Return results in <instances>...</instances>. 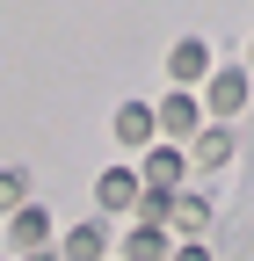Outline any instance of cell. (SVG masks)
Segmentation results:
<instances>
[{
  "instance_id": "obj_1",
  "label": "cell",
  "mask_w": 254,
  "mask_h": 261,
  "mask_svg": "<svg viewBox=\"0 0 254 261\" xmlns=\"http://www.w3.org/2000/svg\"><path fill=\"white\" fill-rule=\"evenodd\" d=\"M204 94V109H211V123H233L240 109H247V94H254V73H247V65H218V73L196 87Z\"/></svg>"
},
{
  "instance_id": "obj_2",
  "label": "cell",
  "mask_w": 254,
  "mask_h": 261,
  "mask_svg": "<svg viewBox=\"0 0 254 261\" xmlns=\"http://www.w3.org/2000/svg\"><path fill=\"white\" fill-rule=\"evenodd\" d=\"M138 196H145L138 167H102V174H94V218H131Z\"/></svg>"
},
{
  "instance_id": "obj_3",
  "label": "cell",
  "mask_w": 254,
  "mask_h": 261,
  "mask_svg": "<svg viewBox=\"0 0 254 261\" xmlns=\"http://www.w3.org/2000/svg\"><path fill=\"white\" fill-rule=\"evenodd\" d=\"M204 123H211V109H204L196 87H167V94H160V138H182V145H189Z\"/></svg>"
},
{
  "instance_id": "obj_4",
  "label": "cell",
  "mask_w": 254,
  "mask_h": 261,
  "mask_svg": "<svg viewBox=\"0 0 254 261\" xmlns=\"http://www.w3.org/2000/svg\"><path fill=\"white\" fill-rule=\"evenodd\" d=\"M160 65H167V80H174V87H204V80L218 73V58H211V44H204V37H174Z\"/></svg>"
},
{
  "instance_id": "obj_5",
  "label": "cell",
  "mask_w": 254,
  "mask_h": 261,
  "mask_svg": "<svg viewBox=\"0 0 254 261\" xmlns=\"http://www.w3.org/2000/svg\"><path fill=\"white\" fill-rule=\"evenodd\" d=\"M109 138H116V145H131V152L160 145V109H153V102H116V116H109Z\"/></svg>"
},
{
  "instance_id": "obj_6",
  "label": "cell",
  "mask_w": 254,
  "mask_h": 261,
  "mask_svg": "<svg viewBox=\"0 0 254 261\" xmlns=\"http://www.w3.org/2000/svg\"><path fill=\"white\" fill-rule=\"evenodd\" d=\"M182 174H189V145H174V138L145 145V160H138V181L145 189H182Z\"/></svg>"
},
{
  "instance_id": "obj_7",
  "label": "cell",
  "mask_w": 254,
  "mask_h": 261,
  "mask_svg": "<svg viewBox=\"0 0 254 261\" xmlns=\"http://www.w3.org/2000/svg\"><path fill=\"white\" fill-rule=\"evenodd\" d=\"M233 145H240V138H233L225 123H204L196 138H189V167H196V174H225V167H233Z\"/></svg>"
},
{
  "instance_id": "obj_8",
  "label": "cell",
  "mask_w": 254,
  "mask_h": 261,
  "mask_svg": "<svg viewBox=\"0 0 254 261\" xmlns=\"http://www.w3.org/2000/svg\"><path fill=\"white\" fill-rule=\"evenodd\" d=\"M51 240H58V232H51V211L29 196V203L8 218V247H15V254H37V247H51Z\"/></svg>"
},
{
  "instance_id": "obj_9",
  "label": "cell",
  "mask_w": 254,
  "mask_h": 261,
  "mask_svg": "<svg viewBox=\"0 0 254 261\" xmlns=\"http://www.w3.org/2000/svg\"><path fill=\"white\" fill-rule=\"evenodd\" d=\"M58 254L66 261H109L116 240L102 232V218H87V225H66V232H58Z\"/></svg>"
},
{
  "instance_id": "obj_10",
  "label": "cell",
  "mask_w": 254,
  "mask_h": 261,
  "mask_svg": "<svg viewBox=\"0 0 254 261\" xmlns=\"http://www.w3.org/2000/svg\"><path fill=\"white\" fill-rule=\"evenodd\" d=\"M211 211H218L211 189H182V196H174V232H182V240H204V232H211Z\"/></svg>"
},
{
  "instance_id": "obj_11",
  "label": "cell",
  "mask_w": 254,
  "mask_h": 261,
  "mask_svg": "<svg viewBox=\"0 0 254 261\" xmlns=\"http://www.w3.org/2000/svg\"><path fill=\"white\" fill-rule=\"evenodd\" d=\"M123 261H174V240H167V225H131V232L116 240Z\"/></svg>"
},
{
  "instance_id": "obj_12",
  "label": "cell",
  "mask_w": 254,
  "mask_h": 261,
  "mask_svg": "<svg viewBox=\"0 0 254 261\" xmlns=\"http://www.w3.org/2000/svg\"><path fill=\"white\" fill-rule=\"evenodd\" d=\"M174 196L182 189H145L138 211H131V225H167V232H174Z\"/></svg>"
},
{
  "instance_id": "obj_13",
  "label": "cell",
  "mask_w": 254,
  "mask_h": 261,
  "mask_svg": "<svg viewBox=\"0 0 254 261\" xmlns=\"http://www.w3.org/2000/svg\"><path fill=\"white\" fill-rule=\"evenodd\" d=\"M22 203H29V174L22 167H0V218H15Z\"/></svg>"
},
{
  "instance_id": "obj_14",
  "label": "cell",
  "mask_w": 254,
  "mask_h": 261,
  "mask_svg": "<svg viewBox=\"0 0 254 261\" xmlns=\"http://www.w3.org/2000/svg\"><path fill=\"white\" fill-rule=\"evenodd\" d=\"M174 261H211V247H196V240H189V247H174Z\"/></svg>"
},
{
  "instance_id": "obj_15",
  "label": "cell",
  "mask_w": 254,
  "mask_h": 261,
  "mask_svg": "<svg viewBox=\"0 0 254 261\" xmlns=\"http://www.w3.org/2000/svg\"><path fill=\"white\" fill-rule=\"evenodd\" d=\"M22 261H66V254H58V247H37V254H22Z\"/></svg>"
},
{
  "instance_id": "obj_16",
  "label": "cell",
  "mask_w": 254,
  "mask_h": 261,
  "mask_svg": "<svg viewBox=\"0 0 254 261\" xmlns=\"http://www.w3.org/2000/svg\"><path fill=\"white\" fill-rule=\"evenodd\" d=\"M247 73H254V37H247Z\"/></svg>"
},
{
  "instance_id": "obj_17",
  "label": "cell",
  "mask_w": 254,
  "mask_h": 261,
  "mask_svg": "<svg viewBox=\"0 0 254 261\" xmlns=\"http://www.w3.org/2000/svg\"><path fill=\"white\" fill-rule=\"evenodd\" d=\"M0 261H8V254H0Z\"/></svg>"
},
{
  "instance_id": "obj_18",
  "label": "cell",
  "mask_w": 254,
  "mask_h": 261,
  "mask_svg": "<svg viewBox=\"0 0 254 261\" xmlns=\"http://www.w3.org/2000/svg\"><path fill=\"white\" fill-rule=\"evenodd\" d=\"M116 261H123V254H116Z\"/></svg>"
}]
</instances>
